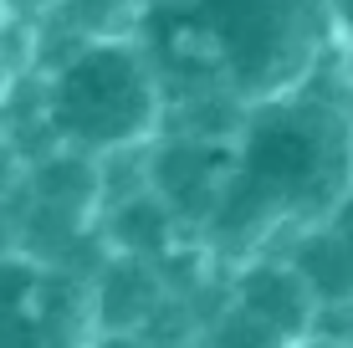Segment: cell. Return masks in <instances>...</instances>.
I'll return each instance as SVG.
<instances>
[{
  "instance_id": "obj_10",
  "label": "cell",
  "mask_w": 353,
  "mask_h": 348,
  "mask_svg": "<svg viewBox=\"0 0 353 348\" xmlns=\"http://www.w3.org/2000/svg\"><path fill=\"white\" fill-rule=\"evenodd\" d=\"M139 6H149V0H139Z\"/></svg>"
},
{
  "instance_id": "obj_9",
  "label": "cell",
  "mask_w": 353,
  "mask_h": 348,
  "mask_svg": "<svg viewBox=\"0 0 353 348\" xmlns=\"http://www.w3.org/2000/svg\"><path fill=\"white\" fill-rule=\"evenodd\" d=\"M0 6H21V0H0Z\"/></svg>"
},
{
  "instance_id": "obj_2",
  "label": "cell",
  "mask_w": 353,
  "mask_h": 348,
  "mask_svg": "<svg viewBox=\"0 0 353 348\" xmlns=\"http://www.w3.org/2000/svg\"><path fill=\"white\" fill-rule=\"evenodd\" d=\"M353 195V57L282 98L251 103L230 143L205 251L221 267L287 251Z\"/></svg>"
},
{
  "instance_id": "obj_7",
  "label": "cell",
  "mask_w": 353,
  "mask_h": 348,
  "mask_svg": "<svg viewBox=\"0 0 353 348\" xmlns=\"http://www.w3.org/2000/svg\"><path fill=\"white\" fill-rule=\"evenodd\" d=\"M282 348H353V333H338V328H312V333H302V338H292Z\"/></svg>"
},
{
  "instance_id": "obj_5",
  "label": "cell",
  "mask_w": 353,
  "mask_h": 348,
  "mask_svg": "<svg viewBox=\"0 0 353 348\" xmlns=\"http://www.w3.org/2000/svg\"><path fill=\"white\" fill-rule=\"evenodd\" d=\"M26 67H31V31L16 6H0V103L16 92Z\"/></svg>"
},
{
  "instance_id": "obj_6",
  "label": "cell",
  "mask_w": 353,
  "mask_h": 348,
  "mask_svg": "<svg viewBox=\"0 0 353 348\" xmlns=\"http://www.w3.org/2000/svg\"><path fill=\"white\" fill-rule=\"evenodd\" d=\"M88 348H179L159 338V333H143V328H97Z\"/></svg>"
},
{
  "instance_id": "obj_3",
  "label": "cell",
  "mask_w": 353,
  "mask_h": 348,
  "mask_svg": "<svg viewBox=\"0 0 353 348\" xmlns=\"http://www.w3.org/2000/svg\"><path fill=\"white\" fill-rule=\"evenodd\" d=\"M0 134L26 159L62 149L108 164L149 149L164 134V82L139 31H113L52 62H31L0 103Z\"/></svg>"
},
{
  "instance_id": "obj_4",
  "label": "cell",
  "mask_w": 353,
  "mask_h": 348,
  "mask_svg": "<svg viewBox=\"0 0 353 348\" xmlns=\"http://www.w3.org/2000/svg\"><path fill=\"white\" fill-rule=\"evenodd\" d=\"M92 333V272L21 246L0 251V348H88Z\"/></svg>"
},
{
  "instance_id": "obj_8",
  "label": "cell",
  "mask_w": 353,
  "mask_h": 348,
  "mask_svg": "<svg viewBox=\"0 0 353 348\" xmlns=\"http://www.w3.org/2000/svg\"><path fill=\"white\" fill-rule=\"evenodd\" d=\"M333 16H338V31H343V41L353 52V0H333Z\"/></svg>"
},
{
  "instance_id": "obj_1",
  "label": "cell",
  "mask_w": 353,
  "mask_h": 348,
  "mask_svg": "<svg viewBox=\"0 0 353 348\" xmlns=\"http://www.w3.org/2000/svg\"><path fill=\"white\" fill-rule=\"evenodd\" d=\"M133 31L164 82L169 134L230 139L251 103L353 57L333 0H149Z\"/></svg>"
}]
</instances>
